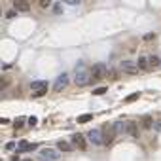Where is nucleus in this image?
Instances as JSON below:
<instances>
[{
	"label": "nucleus",
	"mask_w": 161,
	"mask_h": 161,
	"mask_svg": "<svg viewBox=\"0 0 161 161\" xmlns=\"http://www.w3.org/2000/svg\"><path fill=\"white\" fill-rule=\"evenodd\" d=\"M87 82H89V70L83 64H78L76 70H74V83L83 87V85H87Z\"/></svg>",
	"instance_id": "1"
},
{
	"label": "nucleus",
	"mask_w": 161,
	"mask_h": 161,
	"mask_svg": "<svg viewBox=\"0 0 161 161\" xmlns=\"http://www.w3.org/2000/svg\"><path fill=\"white\" fill-rule=\"evenodd\" d=\"M87 140H89L93 146H102L104 144V135L99 129H91V131L87 133Z\"/></svg>",
	"instance_id": "2"
},
{
	"label": "nucleus",
	"mask_w": 161,
	"mask_h": 161,
	"mask_svg": "<svg viewBox=\"0 0 161 161\" xmlns=\"http://www.w3.org/2000/svg\"><path fill=\"white\" fill-rule=\"evenodd\" d=\"M68 82H70V78H68L66 72H61V74L55 78V83H53V89L55 91H63L64 87L68 85Z\"/></svg>",
	"instance_id": "3"
},
{
	"label": "nucleus",
	"mask_w": 161,
	"mask_h": 161,
	"mask_svg": "<svg viewBox=\"0 0 161 161\" xmlns=\"http://www.w3.org/2000/svg\"><path fill=\"white\" fill-rule=\"evenodd\" d=\"M40 157H44L47 161H57L59 159V150H55V148H42L40 150Z\"/></svg>",
	"instance_id": "4"
},
{
	"label": "nucleus",
	"mask_w": 161,
	"mask_h": 161,
	"mask_svg": "<svg viewBox=\"0 0 161 161\" xmlns=\"http://www.w3.org/2000/svg\"><path fill=\"white\" fill-rule=\"evenodd\" d=\"M72 144H74L78 150H87V138L82 133H74V135H72Z\"/></svg>",
	"instance_id": "5"
},
{
	"label": "nucleus",
	"mask_w": 161,
	"mask_h": 161,
	"mask_svg": "<svg viewBox=\"0 0 161 161\" xmlns=\"http://www.w3.org/2000/svg\"><path fill=\"white\" fill-rule=\"evenodd\" d=\"M89 72L93 74V80H99V78H102L104 72H106V64L104 63H95L93 66L89 68Z\"/></svg>",
	"instance_id": "6"
},
{
	"label": "nucleus",
	"mask_w": 161,
	"mask_h": 161,
	"mask_svg": "<svg viewBox=\"0 0 161 161\" xmlns=\"http://www.w3.org/2000/svg\"><path fill=\"white\" fill-rule=\"evenodd\" d=\"M119 68H121L123 72H127V74H136V72L140 70L138 64L133 63V61H121V63H119Z\"/></svg>",
	"instance_id": "7"
},
{
	"label": "nucleus",
	"mask_w": 161,
	"mask_h": 161,
	"mask_svg": "<svg viewBox=\"0 0 161 161\" xmlns=\"http://www.w3.org/2000/svg\"><path fill=\"white\" fill-rule=\"evenodd\" d=\"M125 133H127V135H131V136H135V138L140 135V133H138V125H136L135 121H127V129H125Z\"/></svg>",
	"instance_id": "8"
},
{
	"label": "nucleus",
	"mask_w": 161,
	"mask_h": 161,
	"mask_svg": "<svg viewBox=\"0 0 161 161\" xmlns=\"http://www.w3.org/2000/svg\"><path fill=\"white\" fill-rule=\"evenodd\" d=\"M13 10L15 11H29L30 6H29V2H25V0H15L13 2Z\"/></svg>",
	"instance_id": "9"
},
{
	"label": "nucleus",
	"mask_w": 161,
	"mask_h": 161,
	"mask_svg": "<svg viewBox=\"0 0 161 161\" xmlns=\"http://www.w3.org/2000/svg\"><path fill=\"white\" fill-rule=\"evenodd\" d=\"M112 129H114L116 135H121V133H125V129H127V121H114Z\"/></svg>",
	"instance_id": "10"
},
{
	"label": "nucleus",
	"mask_w": 161,
	"mask_h": 161,
	"mask_svg": "<svg viewBox=\"0 0 161 161\" xmlns=\"http://www.w3.org/2000/svg\"><path fill=\"white\" fill-rule=\"evenodd\" d=\"M30 89H32V93L42 91V89H47V82H46V80H42V82H32L30 83Z\"/></svg>",
	"instance_id": "11"
},
{
	"label": "nucleus",
	"mask_w": 161,
	"mask_h": 161,
	"mask_svg": "<svg viewBox=\"0 0 161 161\" xmlns=\"http://www.w3.org/2000/svg\"><path fill=\"white\" fill-rule=\"evenodd\" d=\"M136 64H138V68H140L142 72H148V70H150V61H148V57H138Z\"/></svg>",
	"instance_id": "12"
},
{
	"label": "nucleus",
	"mask_w": 161,
	"mask_h": 161,
	"mask_svg": "<svg viewBox=\"0 0 161 161\" xmlns=\"http://www.w3.org/2000/svg\"><path fill=\"white\" fill-rule=\"evenodd\" d=\"M17 152H30V142H27V140H19L17 142Z\"/></svg>",
	"instance_id": "13"
},
{
	"label": "nucleus",
	"mask_w": 161,
	"mask_h": 161,
	"mask_svg": "<svg viewBox=\"0 0 161 161\" xmlns=\"http://www.w3.org/2000/svg\"><path fill=\"white\" fill-rule=\"evenodd\" d=\"M57 148H59L61 152H70V150H72V144L66 142V140H59V142H57Z\"/></svg>",
	"instance_id": "14"
},
{
	"label": "nucleus",
	"mask_w": 161,
	"mask_h": 161,
	"mask_svg": "<svg viewBox=\"0 0 161 161\" xmlns=\"http://www.w3.org/2000/svg\"><path fill=\"white\" fill-rule=\"evenodd\" d=\"M140 125H142L144 129H150L152 125H154V119H152L150 116H144V118L140 119Z\"/></svg>",
	"instance_id": "15"
},
{
	"label": "nucleus",
	"mask_w": 161,
	"mask_h": 161,
	"mask_svg": "<svg viewBox=\"0 0 161 161\" xmlns=\"http://www.w3.org/2000/svg\"><path fill=\"white\" fill-rule=\"evenodd\" d=\"M148 61H150V66H161V59L159 57H155V55H150V57H148Z\"/></svg>",
	"instance_id": "16"
},
{
	"label": "nucleus",
	"mask_w": 161,
	"mask_h": 161,
	"mask_svg": "<svg viewBox=\"0 0 161 161\" xmlns=\"http://www.w3.org/2000/svg\"><path fill=\"white\" fill-rule=\"evenodd\" d=\"M51 10H53V13H59V15H61V13H63V4H61V2H55L53 6H51Z\"/></svg>",
	"instance_id": "17"
},
{
	"label": "nucleus",
	"mask_w": 161,
	"mask_h": 161,
	"mask_svg": "<svg viewBox=\"0 0 161 161\" xmlns=\"http://www.w3.org/2000/svg\"><path fill=\"white\" fill-rule=\"evenodd\" d=\"M91 118H93L91 114H82L78 118V123H87V121H91Z\"/></svg>",
	"instance_id": "18"
},
{
	"label": "nucleus",
	"mask_w": 161,
	"mask_h": 161,
	"mask_svg": "<svg viewBox=\"0 0 161 161\" xmlns=\"http://www.w3.org/2000/svg\"><path fill=\"white\" fill-rule=\"evenodd\" d=\"M23 125H25V119H23V118H17V119L13 121V127H15V129H21Z\"/></svg>",
	"instance_id": "19"
},
{
	"label": "nucleus",
	"mask_w": 161,
	"mask_h": 161,
	"mask_svg": "<svg viewBox=\"0 0 161 161\" xmlns=\"http://www.w3.org/2000/svg\"><path fill=\"white\" fill-rule=\"evenodd\" d=\"M4 148H6L8 152H13V150H17V144H15L13 140H11V142H8V144H6V146H4Z\"/></svg>",
	"instance_id": "20"
},
{
	"label": "nucleus",
	"mask_w": 161,
	"mask_h": 161,
	"mask_svg": "<svg viewBox=\"0 0 161 161\" xmlns=\"http://www.w3.org/2000/svg\"><path fill=\"white\" fill-rule=\"evenodd\" d=\"M138 97H140L138 93H133V95H129L127 99H125V102H133V100H136V99H138Z\"/></svg>",
	"instance_id": "21"
},
{
	"label": "nucleus",
	"mask_w": 161,
	"mask_h": 161,
	"mask_svg": "<svg viewBox=\"0 0 161 161\" xmlns=\"http://www.w3.org/2000/svg\"><path fill=\"white\" fill-rule=\"evenodd\" d=\"M15 15H17V11H15V10H13V8H11V10H8V13H6V17H8V19H13V17H15Z\"/></svg>",
	"instance_id": "22"
},
{
	"label": "nucleus",
	"mask_w": 161,
	"mask_h": 161,
	"mask_svg": "<svg viewBox=\"0 0 161 161\" xmlns=\"http://www.w3.org/2000/svg\"><path fill=\"white\" fill-rule=\"evenodd\" d=\"M104 93H106V87H97L93 91V95H104Z\"/></svg>",
	"instance_id": "23"
},
{
	"label": "nucleus",
	"mask_w": 161,
	"mask_h": 161,
	"mask_svg": "<svg viewBox=\"0 0 161 161\" xmlns=\"http://www.w3.org/2000/svg\"><path fill=\"white\" fill-rule=\"evenodd\" d=\"M46 93H47V89H42V91H36V93H32V95L34 97H44Z\"/></svg>",
	"instance_id": "24"
},
{
	"label": "nucleus",
	"mask_w": 161,
	"mask_h": 161,
	"mask_svg": "<svg viewBox=\"0 0 161 161\" xmlns=\"http://www.w3.org/2000/svg\"><path fill=\"white\" fill-rule=\"evenodd\" d=\"M36 123H38V119H36V118H29V125L30 127H34Z\"/></svg>",
	"instance_id": "25"
},
{
	"label": "nucleus",
	"mask_w": 161,
	"mask_h": 161,
	"mask_svg": "<svg viewBox=\"0 0 161 161\" xmlns=\"http://www.w3.org/2000/svg\"><path fill=\"white\" fill-rule=\"evenodd\" d=\"M66 4H68V6H78V0H66Z\"/></svg>",
	"instance_id": "26"
},
{
	"label": "nucleus",
	"mask_w": 161,
	"mask_h": 161,
	"mask_svg": "<svg viewBox=\"0 0 161 161\" xmlns=\"http://www.w3.org/2000/svg\"><path fill=\"white\" fill-rule=\"evenodd\" d=\"M40 6H42V8H47V6H53V4L47 2V0H44V2H40Z\"/></svg>",
	"instance_id": "27"
},
{
	"label": "nucleus",
	"mask_w": 161,
	"mask_h": 161,
	"mask_svg": "<svg viewBox=\"0 0 161 161\" xmlns=\"http://www.w3.org/2000/svg\"><path fill=\"white\" fill-rule=\"evenodd\" d=\"M154 38H155L154 34H146V36H144V40H154Z\"/></svg>",
	"instance_id": "28"
},
{
	"label": "nucleus",
	"mask_w": 161,
	"mask_h": 161,
	"mask_svg": "<svg viewBox=\"0 0 161 161\" xmlns=\"http://www.w3.org/2000/svg\"><path fill=\"white\" fill-rule=\"evenodd\" d=\"M40 161H47V159H44V157H40Z\"/></svg>",
	"instance_id": "29"
},
{
	"label": "nucleus",
	"mask_w": 161,
	"mask_h": 161,
	"mask_svg": "<svg viewBox=\"0 0 161 161\" xmlns=\"http://www.w3.org/2000/svg\"><path fill=\"white\" fill-rule=\"evenodd\" d=\"M23 161H32V159H23Z\"/></svg>",
	"instance_id": "30"
}]
</instances>
